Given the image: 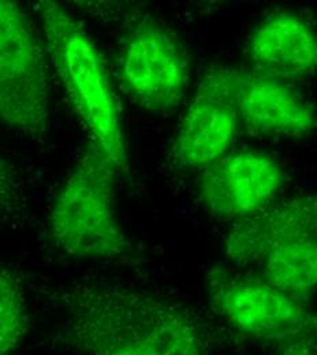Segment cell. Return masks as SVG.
I'll use <instances>...</instances> for the list:
<instances>
[{"label":"cell","mask_w":317,"mask_h":355,"mask_svg":"<svg viewBox=\"0 0 317 355\" xmlns=\"http://www.w3.org/2000/svg\"><path fill=\"white\" fill-rule=\"evenodd\" d=\"M69 342L85 355H205L197 314L177 301L111 282L62 295Z\"/></svg>","instance_id":"6da1fadb"},{"label":"cell","mask_w":317,"mask_h":355,"mask_svg":"<svg viewBox=\"0 0 317 355\" xmlns=\"http://www.w3.org/2000/svg\"><path fill=\"white\" fill-rule=\"evenodd\" d=\"M37 11L44 48L89 139L117 168L128 166L119 108L100 52L81 24L59 3L43 0Z\"/></svg>","instance_id":"7a4b0ae2"},{"label":"cell","mask_w":317,"mask_h":355,"mask_svg":"<svg viewBox=\"0 0 317 355\" xmlns=\"http://www.w3.org/2000/svg\"><path fill=\"white\" fill-rule=\"evenodd\" d=\"M317 198L307 194L234 223L225 241L227 259L260 266L259 275L305 300L317 283Z\"/></svg>","instance_id":"3957f363"},{"label":"cell","mask_w":317,"mask_h":355,"mask_svg":"<svg viewBox=\"0 0 317 355\" xmlns=\"http://www.w3.org/2000/svg\"><path fill=\"white\" fill-rule=\"evenodd\" d=\"M117 167L91 139L60 186L48 227L53 245L80 260H115L133 245L115 212Z\"/></svg>","instance_id":"277c9868"},{"label":"cell","mask_w":317,"mask_h":355,"mask_svg":"<svg viewBox=\"0 0 317 355\" xmlns=\"http://www.w3.org/2000/svg\"><path fill=\"white\" fill-rule=\"evenodd\" d=\"M207 293L212 311L248 338L293 345L315 335L316 317L305 301L259 273L212 266L207 275Z\"/></svg>","instance_id":"5b68a950"},{"label":"cell","mask_w":317,"mask_h":355,"mask_svg":"<svg viewBox=\"0 0 317 355\" xmlns=\"http://www.w3.org/2000/svg\"><path fill=\"white\" fill-rule=\"evenodd\" d=\"M48 56L31 19L15 1L0 0V121L32 141L49 128Z\"/></svg>","instance_id":"8992f818"},{"label":"cell","mask_w":317,"mask_h":355,"mask_svg":"<svg viewBox=\"0 0 317 355\" xmlns=\"http://www.w3.org/2000/svg\"><path fill=\"white\" fill-rule=\"evenodd\" d=\"M121 85L139 108L169 114L186 94L190 60L178 36L149 14L132 17L123 28L117 48Z\"/></svg>","instance_id":"52a82bcc"},{"label":"cell","mask_w":317,"mask_h":355,"mask_svg":"<svg viewBox=\"0 0 317 355\" xmlns=\"http://www.w3.org/2000/svg\"><path fill=\"white\" fill-rule=\"evenodd\" d=\"M284 183L282 167L270 155L238 150L204 168L198 191L216 218L239 220L270 207Z\"/></svg>","instance_id":"ba28073f"},{"label":"cell","mask_w":317,"mask_h":355,"mask_svg":"<svg viewBox=\"0 0 317 355\" xmlns=\"http://www.w3.org/2000/svg\"><path fill=\"white\" fill-rule=\"evenodd\" d=\"M238 126L230 90V67H212L198 84L182 118L171 156L181 167L205 168L226 155Z\"/></svg>","instance_id":"9c48e42d"},{"label":"cell","mask_w":317,"mask_h":355,"mask_svg":"<svg viewBox=\"0 0 317 355\" xmlns=\"http://www.w3.org/2000/svg\"><path fill=\"white\" fill-rule=\"evenodd\" d=\"M232 104L250 133L304 138L316 129V110L289 84L230 67Z\"/></svg>","instance_id":"30bf717a"},{"label":"cell","mask_w":317,"mask_h":355,"mask_svg":"<svg viewBox=\"0 0 317 355\" xmlns=\"http://www.w3.org/2000/svg\"><path fill=\"white\" fill-rule=\"evenodd\" d=\"M249 59L252 71L289 85L311 77L317 64L315 31L297 14H272L255 29Z\"/></svg>","instance_id":"8fae6325"},{"label":"cell","mask_w":317,"mask_h":355,"mask_svg":"<svg viewBox=\"0 0 317 355\" xmlns=\"http://www.w3.org/2000/svg\"><path fill=\"white\" fill-rule=\"evenodd\" d=\"M28 304L19 277L0 264V355H11L28 331Z\"/></svg>","instance_id":"7c38bea8"},{"label":"cell","mask_w":317,"mask_h":355,"mask_svg":"<svg viewBox=\"0 0 317 355\" xmlns=\"http://www.w3.org/2000/svg\"><path fill=\"white\" fill-rule=\"evenodd\" d=\"M25 208L21 182L11 164L0 155V224L19 222Z\"/></svg>","instance_id":"4fadbf2b"},{"label":"cell","mask_w":317,"mask_h":355,"mask_svg":"<svg viewBox=\"0 0 317 355\" xmlns=\"http://www.w3.org/2000/svg\"><path fill=\"white\" fill-rule=\"evenodd\" d=\"M282 355H316L315 342L314 339H309L289 345Z\"/></svg>","instance_id":"5bb4252c"}]
</instances>
